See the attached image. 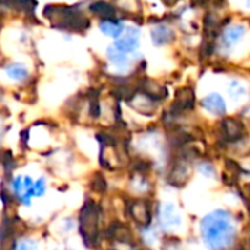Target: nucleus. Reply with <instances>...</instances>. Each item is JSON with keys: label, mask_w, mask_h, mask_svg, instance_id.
I'll return each instance as SVG.
<instances>
[{"label": "nucleus", "mask_w": 250, "mask_h": 250, "mask_svg": "<svg viewBox=\"0 0 250 250\" xmlns=\"http://www.w3.org/2000/svg\"><path fill=\"white\" fill-rule=\"evenodd\" d=\"M202 236L211 250H227L236 239L231 215L226 211L209 214L202 221Z\"/></svg>", "instance_id": "nucleus-1"}, {"label": "nucleus", "mask_w": 250, "mask_h": 250, "mask_svg": "<svg viewBox=\"0 0 250 250\" xmlns=\"http://www.w3.org/2000/svg\"><path fill=\"white\" fill-rule=\"evenodd\" d=\"M100 208L94 202H86L81 212V233L88 246H92L98 237Z\"/></svg>", "instance_id": "nucleus-2"}, {"label": "nucleus", "mask_w": 250, "mask_h": 250, "mask_svg": "<svg viewBox=\"0 0 250 250\" xmlns=\"http://www.w3.org/2000/svg\"><path fill=\"white\" fill-rule=\"evenodd\" d=\"M57 10L60 12H53L51 16H48L50 19L51 18H56V22L57 23H62L63 28H70V29H83V28H88L89 26V21L76 9H72V7H57Z\"/></svg>", "instance_id": "nucleus-3"}, {"label": "nucleus", "mask_w": 250, "mask_h": 250, "mask_svg": "<svg viewBox=\"0 0 250 250\" xmlns=\"http://www.w3.org/2000/svg\"><path fill=\"white\" fill-rule=\"evenodd\" d=\"M130 215L132 218L141 224V226H148L151 223V209L148 202L145 201H135L130 207Z\"/></svg>", "instance_id": "nucleus-4"}, {"label": "nucleus", "mask_w": 250, "mask_h": 250, "mask_svg": "<svg viewBox=\"0 0 250 250\" xmlns=\"http://www.w3.org/2000/svg\"><path fill=\"white\" fill-rule=\"evenodd\" d=\"M223 132H224L226 139H229L230 142H234V141H239L245 135V126L240 120L226 119L223 122Z\"/></svg>", "instance_id": "nucleus-5"}, {"label": "nucleus", "mask_w": 250, "mask_h": 250, "mask_svg": "<svg viewBox=\"0 0 250 250\" xmlns=\"http://www.w3.org/2000/svg\"><path fill=\"white\" fill-rule=\"evenodd\" d=\"M138 45H139L138 32L135 31V34H133V31H130L127 35H125L122 40H119L113 47H114L117 51H120V53H123V54H127V53H132L133 50H136Z\"/></svg>", "instance_id": "nucleus-6"}, {"label": "nucleus", "mask_w": 250, "mask_h": 250, "mask_svg": "<svg viewBox=\"0 0 250 250\" xmlns=\"http://www.w3.org/2000/svg\"><path fill=\"white\" fill-rule=\"evenodd\" d=\"M202 105L208 111H211L212 114L223 116L226 113V103L221 98V95H218V94H211L209 97H207L205 100H202Z\"/></svg>", "instance_id": "nucleus-7"}, {"label": "nucleus", "mask_w": 250, "mask_h": 250, "mask_svg": "<svg viewBox=\"0 0 250 250\" xmlns=\"http://www.w3.org/2000/svg\"><path fill=\"white\" fill-rule=\"evenodd\" d=\"M195 104V94L193 89L190 88H183L179 91L177 94V100H176V107H179L180 110H189L193 108Z\"/></svg>", "instance_id": "nucleus-8"}, {"label": "nucleus", "mask_w": 250, "mask_h": 250, "mask_svg": "<svg viewBox=\"0 0 250 250\" xmlns=\"http://www.w3.org/2000/svg\"><path fill=\"white\" fill-rule=\"evenodd\" d=\"M108 233H111V237L117 239L119 242L122 243H127V245H132L133 243V239H132V233L130 230L126 227V226H120V224H114Z\"/></svg>", "instance_id": "nucleus-9"}, {"label": "nucleus", "mask_w": 250, "mask_h": 250, "mask_svg": "<svg viewBox=\"0 0 250 250\" xmlns=\"http://www.w3.org/2000/svg\"><path fill=\"white\" fill-rule=\"evenodd\" d=\"M100 28H101V31L104 34H107L110 37H119L122 34V31H123V25L120 22H117V21H113V19L103 21Z\"/></svg>", "instance_id": "nucleus-10"}, {"label": "nucleus", "mask_w": 250, "mask_h": 250, "mask_svg": "<svg viewBox=\"0 0 250 250\" xmlns=\"http://www.w3.org/2000/svg\"><path fill=\"white\" fill-rule=\"evenodd\" d=\"M91 10H92V12H95L97 15H101V16L107 18V19L113 18V16H114V13H116L114 6H113V4H110V3H105V1H98V3L91 4Z\"/></svg>", "instance_id": "nucleus-11"}, {"label": "nucleus", "mask_w": 250, "mask_h": 250, "mask_svg": "<svg viewBox=\"0 0 250 250\" xmlns=\"http://www.w3.org/2000/svg\"><path fill=\"white\" fill-rule=\"evenodd\" d=\"M152 34H154L152 37H154L155 44H166L171 40V35H173V32L167 26H158Z\"/></svg>", "instance_id": "nucleus-12"}, {"label": "nucleus", "mask_w": 250, "mask_h": 250, "mask_svg": "<svg viewBox=\"0 0 250 250\" xmlns=\"http://www.w3.org/2000/svg\"><path fill=\"white\" fill-rule=\"evenodd\" d=\"M7 75H9L10 78H13V79L21 81V79L26 78L28 72H26L22 66H19V64H12V66L7 67Z\"/></svg>", "instance_id": "nucleus-13"}, {"label": "nucleus", "mask_w": 250, "mask_h": 250, "mask_svg": "<svg viewBox=\"0 0 250 250\" xmlns=\"http://www.w3.org/2000/svg\"><path fill=\"white\" fill-rule=\"evenodd\" d=\"M243 34H245V26L237 25V26H233V28H230V29H229L226 40H229L230 42H234V41L240 40Z\"/></svg>", "instance_id": "nucleus-14"}, {"label": "nucleus", "mask_w": 250, "mask_h": 250, "mask_svg": "<svg viewBox=\"0 0 250 250\" xmlns=\"http://www.w3.org/2000/svg\"><path fill=\"white\" fill-rule=\"evenodd\" d=\"M108 57H110V60L114 62L116 64H126V63H127L126 54L117 51L114 47H110V48H108Z\"/></svg>", "instance_id": "nucleus-15"}, {"label": "nucleus", "mask_w": 250, "mask_h": 250, "mask_svg": "<svg viewBox=\"0 0 250 250\" xmlns=\"http://www.w3.org/2000/svg\"><path fill=\"white\" fill-rule=\"evenodd\" d=\"M89 114L92 117H98L100 116V103H98V95H91L89 97Z\"/></svg>", "instance_id": "nucleus-16"}, {"label": "nucleus", "mask_w": 250, "mask_h": 250, "mask_svg": "<svg viewBox=\"0 0 250 250\" xmlns=\"http://www.w3.org/2000/svg\"><path fill=\"white\" fill-rule=\"evenodd\" d=\"M92 188H94V190H98V192H104L105 190L107 183H105L103 174H95L94 182H92Z\"/></svg>", "instance_id": "nucleus-17"}, {"label": "nucleus", "mask_w": 250, "mask_h": 250, "mask_svg": "<svg viewBox=\"0 0 250 250\" xmlns=\"http://www.w3.org/2000/svg\"><path fill=\"white\" fill-rule=\"evenodd\" d=\"M44 190H45V188H44V180H42V179L38 180V182L35 183V186H32V193H34L35 196H41V195L44 193Z\"/></svg>", "instance_id": "nucleus-18"}, {"label": "nucleus", "mask_w": 250, "mask_h": 250, "mask_svg": "<svg viewBox=\"0 0 250 250\" xmlns=\"http://www.w3.org/2000/svg\"><path fill=\"white\" fill-rule=\"evenodd\" d=\"M4 166H6L7 171H10V170L15 167V164H13V158H12V154H10L9 151L4 154Z\"/></svg>", "instance_id": "nucleus-19"}]
</instances>
